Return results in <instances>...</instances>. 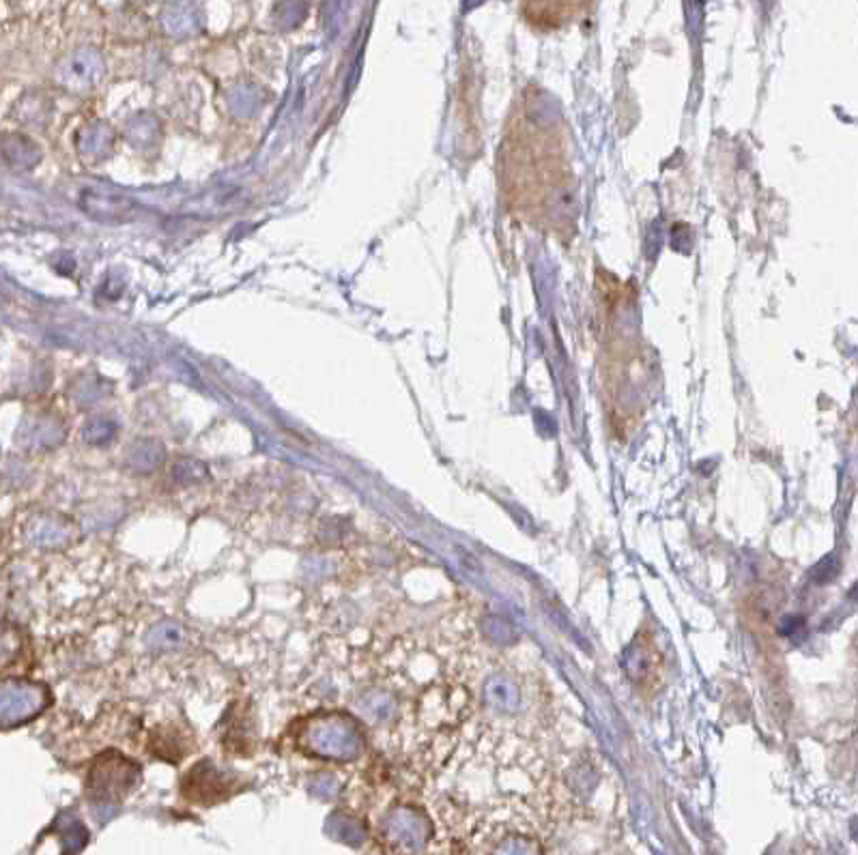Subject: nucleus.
Here are the masks:
<instances>
[{"label":"nucleus","instance_id":"1a4fd4ad","mask_svg":"<svg viewBox=\"0 0 858 855\" xmlns=\"http://www.w3.org/2000/svg\"><path fill=\"white\" fill-rule=\"evenodd\" d=\"M308 789L312 795L323 797V800H330V797L338 791V780L332 774H319L317 778L310 780Z\"/></svg>","mask_w":858,"mask_h":855},{"label":"nucleus","instance_id":"7ed1b4c3","mask_svg":"<svg viewBox=\"0 0 858 855\" xmlns=\"http://www.w3.org/2000/svg\"><path fill=\"white\" fill-rule=\"evenodd\" d=\"M140 778L138 765L123 759L121 755H104L95 761L89 772V795L95 802H117L130 793Z\"/></svg>","mask_w":858,"mask_h":855},{"label":"nucleus","instance_id":"f257e3e1","mask_svg":"<svg viewBox=\"0 0 858 855\" xmlns=\"http://www.w3.org/2000/svg\"><path fill=\"white\" fill-rule=\"evenodd\" d=\"M302 748L319 759L351 761L362 752V735L349 716L323 714L306 724Z\"/></svg>","mask_w":858,"mask_h":855},{"label":"nucleus","instance_id":"39448f33","mask_svg":"<svg viewBox=\"0 0 858 855\" xmlns=\"http://www.w3.org/2000/svg\"><path fill=\"white\" fill-rule=\"evenodd\" d=\"M388 836L396 847L405 849L409 853L420 849V845L424 843V832L420 828V823L416 821V817H411L407 813H400L390 819Z\"/></svg>","mask_w":858,"mask_h":855},{"label":"nucleus","instance_id":"6e6552de","mask_svg":"<svg viewBox=\"0 0 858 855\" xmlns=\"http://www.w3.org/2000/svg\"><path fill=\"white\" fill-rule=\"evenodd\" d=\"M130 462L136 471H153L162 462V449L153 443H142L132 449Z\"/></svg>","mask_w":858,"mask_h":855},{"label":"nucleus","instance_id":"f03ea898","mask_svg":"<svg viewBox=\"0 0 858 855\" xmlns=\"http://www.w3.org/2000/svg\"><path fill=\"white\" fill-rule=\"evenodd\" d=\"M50 703L44 684L31 679H0V729L20 727L35 720Z\"/></svg>","mask_w":858,"mask_h":855},{"label":"nucleus","instance_id":"20e7f679","mask_svg":"<svg viewBox=\"0 0 858 855\" xmlns=\"http://www.w3.org/2000/svg\"><path fill=\"white\" fill-rule=\"evenodd\" d=\"M74 531L69 529V525L61 518L54 516H39L35 518L31 525H28L26 538L31 544L39 546V548H59L65 546Z\"/></svg>","mask_w":858,"mask_h":855},{"label":"nucleus","instance_id":"9d476101","mask_svg":"<svg viewBox=\"0 0 858 855\" xmlns=\"http://www.w3.org/2000/svg\"><path fill=\"white\" fill-rule=\"evenodd\" d=\"M114 432V426L110 422H91L87 428H84V437H87L89 443H106L110 441Z\"/></svg>","mask_w":858,"mask_h":855},{"label":"nucleus","instance_id":"423d86ee","mask_svg":"<svg viewBox=\"0 0 858 855\" xmlns=\"http://www.w3.org/2000/svg\"><path fill=\"white\" fill-rule=\"evenodd\" d=\"M22 651V634L11 623L0 621V666L16 662Z\"/></svg>","mask_w":858,"mask_h":855},{"label":"nucleus","instance_id":"0eeeda50","mask_svg":"<svg viewBox=\"0 0 858 855\" xmlns=\"http://www.w3.org/2000/svg\"><path fill=\"white\" fill-rule=\"evenodd\" d=\"M183 641V632L175 623H160V626H155L149 636L147 643L151 649L164 651V649H173Z\"/></svg>","mask_w":858,"mask_h":855}]
</instances>
